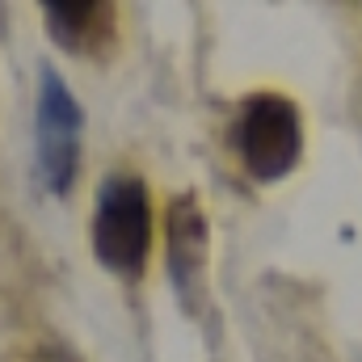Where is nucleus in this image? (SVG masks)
I'll use <instances>...</instances> for the list:
<instances>
[{"instance_id": "f257e3e1", "label": "nucleus", "mask_w": 362, "mask_h": 362, "mask_svg": "<svg viewBox=\"0 0 362 362\" xmlns=\"http://www.w3.org/2000/svg\"><path fill=\"white\" fill-rule=\"evenodd\" d=\"M152 245V206L144 181L131 173H114L97 189V211H93V249L97 262L118 278L144 274Z\"/></svg>"}, {"instance_id": "423d86ee", "label": "nucleus", "mask_w": 362, "mask_h": 362, "mask_svg": "<svg viewBox=\"0 0 362 362\" xmlns=\"http://www.w3.org/2000/svg\"><path fill=\"white\" fill-rule=\"evenodd\" d=\"M34 362H76V358H68L64 350H42V354H38Z\"/></svg>"}, {"instance_id": "7ed1b4c3", "label": "nucleus", "mask_w": 362, "mask_h": 362, "mask_svg": "<svg viewBox=\"0 0 362 362\" xmlns=\"http://www.w3.org/2000/svg\"><path fill=\"white\" fill-rule=\"evenodd\" d=\"M81 127H85L81 101L68 93L55 68H42L34 139H38V177L51 194H68L81 173Z\"/></svg>"}, {"instance_id": "20e7f679", "label": "nucleus", "mask_w": 362, "mask_h": 362, "mask_svg": "<svg viewBox=\"0 0 362 362\" xmlns=\"http://www.w3.org/2000/svg\"><path fill=\"white\" fill-rule=\"evenodd\" d=\"M42 17H47V30L51 38L64 47V51H97L105 38H110V25H114V4H97V0H81V4H68V0H47L42 4Z\"/></svg>"}, {"instance_id": "39448f33", "label": "nucleus", "mask_w": 362, "mask_h": 362, "mask_svg": "<svg viewBox=\"0 0 362 362\" xmlns=\"http://www.w3.org/2000/svg\"><path fill=\"white\" fill-rule=\"evenodd\" d=\"M202 257H206V223H202L194 198L181 194L169 206V270H173L181 295L194 291V282L202 274Z\"/></svg>"}, {"instance_id": "f03ea898", "label": "nucleus", "mask_w": 362, "mask_h": 362, "mask_svg": "<svg viewBox=\"0 0 362 362\" xmlns=\"http://www.w3.org/2000/svg\"><path fill=\"white\" fill-rule=\"evenodd\" d=\"M236 152L249 169V177L257 181H278L286 177L303 152V127H299V110L278 97V93H257L240 105L236 118Z\"/></svg>"}]
</instances>
